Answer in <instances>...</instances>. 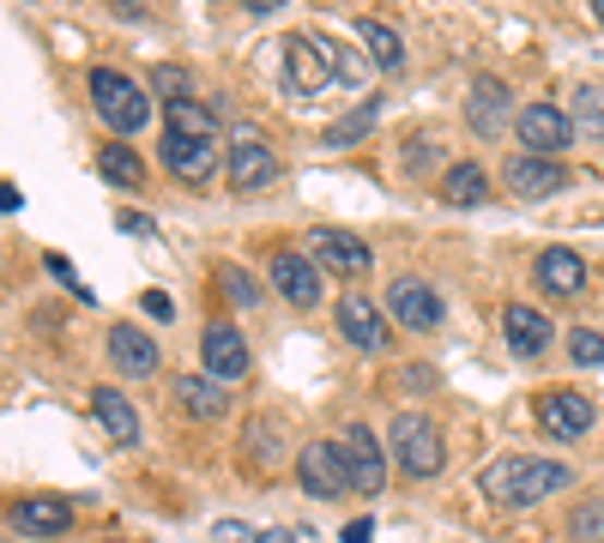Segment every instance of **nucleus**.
Returning <instances> with one entry per match:
<instances>
[{"instance_id": "nucleus-1", "label": "nucleus", "mask_w": 604, "mask_h": 543, "mask_svg": "<svg viewBox=\"0 0 604 543\" xmlns=\"http://www.w3.org/2000/svg\"><path fill=\"white\" fill-rule=\"evenodd\" d=\"M568 478H575V471L556 466V459H539V452H508V459H496V466H490L484 490L496 495L502 507H532V502H544V495H556Z\"/></svg>"}, {"instance_id": "nucleus-2", "label": "nucleus", "mask_w": 604, "mask_h": 543, "mask_svg": "<svg viewBox=\"0 0 604 543\" xmlns=\"http://www.w3.org/2000/svg\"><path fill=\"white\" fill-rule=\"evenodd\" d=\"M85 90H92V109L104 116L109 133H140L145 121H152V104H145V90L133 85L128 73H116V67H92V79H85Z\"/></svg>"}, {"instance_id": "nucleus-3", "label": "nucleus", "mask_w": 604, "mask_h": 543, "mask_svg": "<svg viewBox=\"0 0 604 543\" xmlns=\"http://www.w3.org/2000/svg\"><path fill=\"white\" fill-rule=\"evenodd\" d=\"M387 452H394V466L406 471V478H435V471L447 466V447H442V429L430 423V417H394V429H387Z\"/></svg>"}, {"instance_id": "nucleus-4", "label": "nucleus", "mask_w": 604, "mask_h": 543, "mask_svg": "<svg viewBox=\"0 0 604 543\" xmlns=\"http://www.w3.org/2000/svg\"><path fill=\"white\" fill-rule=\"evenodd\" d=\"M297 478H302V495H315V502H339V495L357 490L339 441H309V447L297 452Z\"/></svg>"}, {"instance_id": "nucleus-5", "label": "nucleus", "mask_w": 604, "mask_h": 543, "mask_svg": "<svg viewBox=\"0 0 604 543\" xmlns=\"http://www.w3.org/2000/svg\"><path fill=\"white\" fill-rule=\"evenodd\" d=\"M514 133H520V145L532 157H563L568 145L580 140L575 116H568V109H556V104H526L520 116H514Z\"/></svg>"}, {"instance_id": "nucleus-6", "label": "nucleus", "mask_w": 604, "mask_h": 543, "mask_svg": "<svg viewBox=\"0 0 604 543\" xmlns=\"http://www.w3.org/2000/svg\"><path fill=\"white\" fill-rule=\"evenodd\" d=\"M333 55H327V37H285V85L290 90H327L333 85Z\"/></svg>"}, {"instance_id": "nucleus-7", "label": "nucleus", "mask_w": 604, "mask_h": 543, "mask_svg": "<svg viewBox=\"0 0 604 543\" xmlns=\"http://www.w3.org/2000/svg\"><path fill=\"white\" fill-rule=\"evenodd\" d=\"M266 278H273V290L290 302V309H315L321 302V266L309 254H297V248H278Z\"/></svg>"}, {"instance_id": "nucleus-8", "label": "nucleus", "mask_w": 604, "mask_h": 543, "mask_svg": "<svg viewBox=\"0 0 604 543\" xmlns=\"http://www.w3.org/2000/svg\"><path fill=\"white\" fill-rule=\"evenodd\" d=\"M339 447H345V466H351V483H357V490H363V495L387 490V447L375 441V429L345 423Z\"/></svg>"}, {"instance_id": "nucleus-9", "label": "nucleus", "mask_w": 604, "mask_h": 543, "mask_svg": "<svg viewBox=\"0 0 604 543\" xmlns=\"http://www.w3.org/2000/svg\"><path fill=\"white\" fill-rule=\"evenodd\" d=\"M387 309H394V321L406 326V333H435L442 326V297H435L423 278H394L387 285Z\"/></svg>"}, {"instance_id": "nucleus-10", "label": "nucleus", "mask_w": 604, "mask_h": 543, "mask_svg": "<svg viewBox=\"0 0 604 543\" xmlns=\"http://www.w3.org/2000/svg\"><path fill=\"white\" fill-rule=\"evenodd\" d=\"M273 181H278V157L266 152L254 133H237V140H230V188H237V194H266Z\"/></svg>"}, {"instance_id": "nucleus-11", "label": "nucleus", "mask_w": 604, "mask_h": 543, "mask_svg": "<svg viewBox=\"0 0 604 543\" xmlns=\"http://www.w3.org/2000/svg\"><path fill=\"white\" fill-rule=\"evenodd\" d=\"M164 164H170V176L182 181H212L218 176V140H194V133H170L164 128Z\"/></svg>"}, {"instance_id": "nucleus-12", "label": "nucleus", "mask_w": 604, "mask_h": 543, "mask_svg": "<svg viewBox=\"0 0 604 543\" xmlns=\"http://www.w3.org/2000/svg\"><path fill=\"white\" fill-rule=\"evenodd\" d=\"M200 357H206V375H218V381L249 375V345H242L237 326H224V321H212L206 333H200Z\"/></svg>"}, {"instance_id": "nucleus-13", "label": "nucleus", "mask_w": 604, "mask_h": 543, "mask_svg": "<svg viewBox=\"0 0 604 543\" xmlns=\"http://www.w3.org/2000/svg\"><path fill=\"white\" fill-rule=\"evenodd\" d=\"M508 116H514V97L502 79H478L472 97H466V121H472V133H484V140H502L508 133Z\"/></svg>"}, {"instance_id": "nucleus-14", "label": "nucleus", "mask_w": 604, "mask_h": 543, "mask_svg": "<svg viewBox=\"0 0 604 543\" xmlns=\"http://www.w3.org/2000/svg\"><path fill=\"white\" fill-rule=\"evenodd\" d=\"M508 188L520 200H551L556 188H568V169L556 164V157H508Z\"/></svg>"}, {"instance_id": "nucleus-15", "label": "nucleus", "mask_w": 604, "mask_h": 543, "mask_svg": "<svg viewBox=\"0 0 604 543\" xmlns=\"http://www.w3.org/2000/svg\"><path fill=\"white\" fill-rule=\"evenodd\" d=\"M13 531H25V538H61L67 526H73V507L61 502V495H25V502H13Z\"/></svg>"}, {"instance_id": "nucleus-16", "label": "nucleus", "mask_w": 604, "mask_h": 543, "mask_svg": "<svg viewBox=\"0 0 604 543\" xmlns=\"http://www.w3.org/2000/svg\"><path fill=\"white\" fill-rule=\"evenodd\" d=\"M539 290L575 302L580 290H587V260H580L575 248H544V254H539Z\"/></svg>"}, {"instance_id": "nucleus-17", "label": "nucleus", "mask_w": 604, "mask_h": 543, "mask_svg": "<svg viewBox=\"0 0 604 543\" xmlns=\"http://www.w3.org/2000/svg\"><path fill=\"white\" fill-rule=\"evenodd\" d=\"M315 260L327 272H339V278H363V272L375 266L369 242H357V236H345V230H315Z\"/></svg>"}, {"instance_id": "nucleus-18", "label": "nucleus", "mask_w": 604, "mask_h": 543, "mask_svg": "<svg viewBox=\"0 0 604 543\" xmlns=\"http://www.w3.org/2000/svg\"><path fill=\"white\" fill-rule=\"evenodd\" d=\"M339 333L351 338L357 350H387V326H382V309L369 297H339Z\"/></svg>"}, {"instance_id": "nucleus-19", "label": "nucleus", "mask_w": 604, "mask_h": 543, "mask_svg": "<svg viewBox=\"0 0 604 543\" xmlns=\"http://www.w3.org/2000/svg\"><path fill=\"white\" fill-rule=\"evenodd\" d=\"M539 423L551 429L556 441H580L592 429V399L587 393H551V399L539 405Z\"/></svg>"}, {"instance_id": "nucleus-20", "label": "nucleus", "mask_w": 604, "mask_h": 543, "mask_svg": "<svg viewBox=\"0 0 604 543\" xmlns=\"http://www.w3.org/2000/svg\"><path fill=\"white\" fill-rule=\"evenodd\" d=\"M176 405H182L188 417H200V423H218V417L230 411V393H224L218 375H182L176 381Z\"/></svg>"}, {"instance_id": "nucleus-21", "label": "nucleus", "mask_w": 604, "mask_h": 543, "mask_svg": "<svg viewBox=\"0 0 604 543\" xmlns=\"http://www.w3.org/2000/svg\"><path fill=\"white\" fill-rule=\"evenodd\" d=\"M109 362H116L121 375L145 381V375H158V345L145 333H133V326H116V333H109Z\"/></svg>"}, {"instance_id": "nucleus-22", "label": "nucleus", "mask_w": 604, "mask_h": 543, "mask_svg": "<svg viewBox=\"0 0 604 543\" xmlns=\"http://www.w3.org/2000/svg\"><path fill=\"white\" fill-rule=\"evenodd\" d=\"M502 333H508V345L520 350V357H539V350L551 345V321H544L539 309H526V302H508V309H502Z\"/></svg>"}, {"instance_id": "nucleus-23", "label": "nucleus", "mask_w": 604, "mask_h": 543, "mask_svg": "<svg viewBox=\"0 0 604 543\" xmlns=\"http://www.w3.org/2000/svg\"><path fill=\"white\" fill-rule=\"evenodd\" d=\"M92 411H97V423H104L109 435L121 441V447H133V441H140V411H133V405L121 399L116 387H97V393H92Z\"/></svg>"}, {"instance_id": "nucleus-24", "label": "nucleus", "mask_w": 604, "mask_h": 543, "mask_svg": "<svg viewBox=\"0 0 604 543\" xmlns=\"http://www.w3.org/2000/svg\"><path fill=\"white\" fill-rule=\"evenodd\" d=\"M357 37H363L369 61L382 67V73H399V67H406V49H399V37L382 25V19H357Z\"/></svg>"}, {"instance_id": "nucleus-25", "label": "nucleus", "mask_w": 604, "mask_h": 543, "mask_svg": "<svg viewBox=\"0 0 604 543\" xmlns=\"http://www.w3.org/2000/svg\"><path fill=\"white\" fill-rule=\"evenodd\" d=\"M454 206H478V200H490V176L478 164H454L447 169V188H442Z\"/></svg>"}, {"instance_id": "nucleus-26", "label": "nucleus", "mask_w": 604, "mask_h": 543, "mask_svg": "<svg viewBox=\"0 0 604 543\" xmlns=\"http://www.w3.org/2000/svg\"><path fill=\"white\" fill-rule=\"evenodd\" d=\"M170 133H194V140H218V121L206 116V109L194 104V97H176L170 104V121H164Z\"/></svg>"}, {"instance_id": "nucleus-27", "label": "nucleus", "mask_w": 604, "mask_h": 543, "mask_svg": "<svg viewBox=\"0 0 604 543\" xmlns=\"http://www.w3.org/2000/svg\"><path fill=\"white\" fill-rule=\"evenodd\" d=\"M97 169H104L109 181H121V188H145V164L128 145H104V152H97Z\"/></svg>"}, {"instance_id": "nucleus-28", "label": "nucleus", "mask_w": 604, "mask_h": 543, "mask_svg": "<svg viewBox=\"0 0 604 543\" xmlns=\"http://www.w3.org/2000/svg\"><path fill=\"white\" fill-rule=\"evenodd\" d=\"M575 128L580 140H604V90H575Z\"/></svg>"}, {"instance_id": "nucleus-29", "label": "nucleus", "mask_w": 604, "mask_h": 543, "mask_svg": "<svg viewBox=\"0 0 604 543\" xmlns=\"http://www.w3.org/2000/svg\"><path fill=\"white\" fill-rule=\"evenodd\" d=\"M218 285H224V297L237 302V309H254V302H261V285H254L242 266H230V260L218 266Z\"/></svg>"}, {"instance_id": "nucleus-30", "label": "nucleus", "mask_w": 604, "mask_h": 543, "mask_svg": "<svg viewBox=\"0 0 604 543\" xmlns=\"http://www.w3.org/2000/svg\"><path fill=\"white\" fill-rule=\"evenodd\" d=\"M568 531H575V543H604V502H580L568 514Z\"/></svg>"}, {"instance_id": "nucleus-31", "label": "nucleus", "mask_w": 604, "mask_h": 543, "mask_svg": "<svg viewBox=\"0 0 604 543\" xmlns=\"http://www.w3.org/2000/svg\"><path fill=\"white\" fill-rule=\"evenodd\" d=\"M375 109H382V104H363V109H351L345 121H333V128H327V145H333V152H339V145H351V140H363L369 121H375Z\"/></svg>"}, {"instance_id": "nucleus-32", "label": "nucleus", "mask_w": 604, "mask_h": 543, "mask_svg": "<svg viewBox=\"0 0 604 543\" xmlns=\"http://www.w3.org/2000/svg\"><path fill=\"white\" fill-rule=\"evenodd\" d=\"M568 357H575L580 369H599V362H604V333H592V326H575V333H568Z\"/></svg>"}, {"instance_id": "nucleus-33", "label": "nucleus", "mask_w": 604, "mask_h": 543, "mask_svg": "<svg viewBox=\"0 0 604 543\" xmlns=\"http://www.w3.org/2000/svg\"><path fill=\"white\" fill-rule=\"evenodd\" d=\"M327 55H333V73H339V79H351V85H363V73H369V61H363V55H351L345 43H333V37H327Z\"/></svg>"}, {"instance_id": "nucleus-34", "label": "nucleus", "mask_w": 604, "mask_h": 543, "mask_svg": "<svg viewBox=\"0 0 604 543\" xmlns=\"http://www.w3.org/2000/svg\"><path fill=\"white\" fill-rule=\"evenodd\" d=\"M152 85H158L170 104H176V97H188V73H182V67H158V73H152Z\"/></svg>"}, {"instance_id": "nucleus-35", "label": "nucleus", "mask_w": 604, "mask_h": 543, "mask_svg": "<svg viewBox=\"0 0 604 543\" xmlns=\"http://www.w3.org/2000/svg\"><path fill=\"white\" fill-rule=\"evenodd\" d=\"M145 314H152V321H170V314H176V302L164 297V290H152V297H145Z\"/></svg>"}, {"instance_id": "nucleus-36", "label": "nucleus", "mask_w": 604, "mask_h": 543, "mask_svg": "<svg viewBox=\"0 0 604 543\" xmlns=\"http://www.w3.org/2000/svg\"><path fill=\"white\" fill-rule=\"evenodd\" d=\"M121 230H128V236H152V218H145V212H121Z\"/></svg>"}, {"instance_id": "nucleus-37", "label": "nucleus", "mask_w": 604, "mask_h": 543, "mask_svg": "<svg viewBox=\"0 0 604 543\" xmlns=\"http://www.w3.org/2000/svg\"><path fill=\"white\" fill-rule=\"evenodd\" d=\"M375 538V519H351V526H345V543H369Z\"/></svg>"}, {"instance_id": "nucleus-38", "label": "nucleus", "mask_w": 604, "mask_h": 543, "mask_svg": "<svg viewBox=\"0 0 604 543\" xmlns=\"http://www.w3.org/2000/svg\"><path fill=\"white\" fill-rule=\"evenodd\" d=\"M49 272H55V278H61V285H73V290H80V278H73V266H67L61 254H49ZM80 297H85V290H80Z\"/></svg>"}, {"instance_id": "nucleus-39", "label": "nucleus", "mask_w": 604, "mask_h": 543, "mask_svg": "<svg viewBox=\"0 0 604 543\" xmlns=\"http://www.w3.org/2000/svg\"><path fill=\"white\" fill-rule=\"evenodd\" d=\"M399 381H406V387H418V393H430V387H435V375H430V369H406Z\"/></svg>"}, {"instance_id": "nucleus-40", "label": "nucleus", "mask_w": 604, "mask_h": 543, "mask_svg": "<svg viewBox=\"0 0 604 543\" xmlns=\"http://www.w3.org/2000/svg\"><path fill=\"white\" fill-rule=\"evenodd\" d=\"M218 543H249V531H242L237 519H224V526H218Z\"/></svg>"}, {"instance_id": "nucleus-41", "label": "nucleus", "mask_w": 604, "mask_h": 543, "mask_svg": "<svg viewBox=\"0 0 604 543\" xmlns=\"http://www.w3.org/2000/svg\"><path fill=\"white\" fill-rule=\"evenodd\" d=\"M254 543H297V538H290V531H261Z\"/></svg>"}, {"instance_id": "nucleus-42", "label": "nucleus", "mask_w": 604, "mask_h": 543, "mask_svg": "<svg viewBox=\"0 0 604 543\" xmlns=\"http://www.w3.org/2000/svg\"><path fill=\"white\" fill-rule=\"evenodd\" d=\"M254 13H278V7H285V0H249Z\"/></svg>"}, {"instance_id": "nucleus-43", "label": "nucleus", "mask_w": 604, "mask_h": 543, "mask_svg": "<svg viewBox=\"0 0 604 543\" xmlns=\"http://www.w3.org/2000/svg\"><path fill=\"white\" fill-rule=\"evenodd\" d=\"M592 19H599V25H604V0H592Z\"/></svg>"}]
</instances>
